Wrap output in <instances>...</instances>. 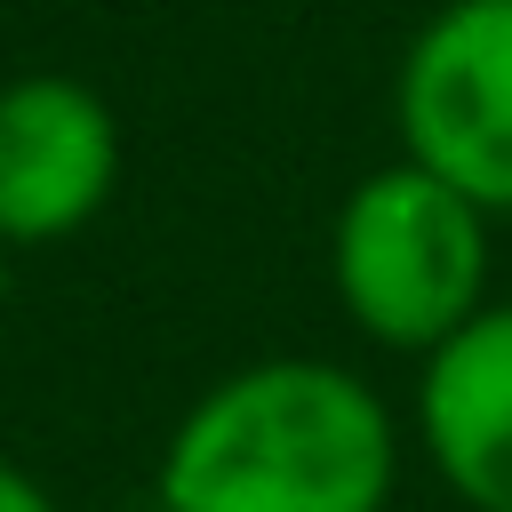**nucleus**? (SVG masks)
Masks as SVG:
<instances>
[{
	"instance_id": "1",
	"label": "nucleus",
	"mask_w": 512,
	"mask_h": 512,
	"mask_svg": "<svg viewBox=\"0 0 512 512\" xmlns=\"http://www.w3.org/2000/svg\"><path fill=\"white\" fill-rule=\"evenodd\" d=\"M400 424L384 392L320 352L216 376L168 432L160 512H392Z\"/></svg>"
},
{
	"instance_id": "2",
	"label": "nucleus",
	"mask_w": 512,
	"mask_h": 512,
	"mask_svg": "<svg viewBox=\"0 0 512 512\" xmlns=\"http://www.w3.org/2000/svg\"><path fill=\"white\" fill-rule=\"evenodd\" d=\"M328 288L368 344L424 360L488 304V208L416 160H384L328 224Z\"/></svg>"
},
{
	"instance_id": "3",
	"label": "nucleus",
	"mask_w": 512,
	"mask_h": 512,
	"mask_svg": "<svg viewBox=\"0 0 512 512\" xmlns=\"http://www.w3.org/2000/svg\"><path fill=\"white\" fill-rule=\"evenodd\" d=\"M400 160L512 216V0H440L392 72Z\"/></svg>"
},
{
	"instance_id": "4",
	"label": "nucleus",
	"mask_w": 512,
	"mask_h": 512,
	"mask_svg": "<svg viewBox=\"0 0 512 512\" xmlns=\"http://www.w3.org/2000/svg\"><path fill=\"white\" fill-rule=\"evenodd\" d=\"M120 184V120L72 72L0 80V248H56L104 216Z\"/></svg>"
},
{
	"instance_id": "5",
	"label": "nucleus",
	"mask_w": 512,
	"mask_h": 512,
	"mask_svg": "<svg viewBox=\"0 0 512 512\" xmlns=\"http://www.w3.org/2000/svg\"><path fill=\"white\" fill-rule=\"evenodd\" d=\"M416 448L464 512H512V304L416 360Z\"/></svg>"
},
{
	"instance_id": "6",
	"label": "nucleus",
	"mask_w": 512,
	"mask_h": 512,
	"mask_svg": "<svg viewBox=\"0 0 512 512\" xmlns=\"http://www.w3.org/2000/svg\"><path fill=\"white\" fill-rule=\"evenodd\" d=\"M0 512H64V504H56L24 464H8V456H0Z\"/></svg>"
},
{
	"instance_id": "7",
	"label": "nucleus",
	"mask_w": 512,
	"mask_h": 512,
	"mask_svg": "<svg viewBox=\"0 0 512 512\" xmlns=\"http://www.w3.org/2000/svg\"><path fill=\"white\" fill-rule=\"evenodd\" d=\"M0 288H8V248H0Z\"/></svg>"
}]
</instances>
